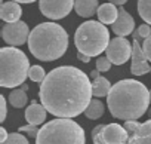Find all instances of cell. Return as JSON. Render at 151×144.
Here are the masks:
<instances>
[{
    "label": "cell",
    "mask_w": 151,
    "mask_h": 144,
    "mask_svg": "<svg viewBox=\"0 0 151 144\" xmlns=\"http://www.w3.org/2000/svg\"><path fill=\"white\" fill-rule=\"evenodd\" d=\"M39 95L47 113L59 119H73L86 111L93 89L91 77L80 68L61 65L47 73Z\"/></svg>",
    "instance_id": "6da1fadb"
},
{
    "label": "cell",
    "mask_w": 151,
    "mask_h": 144,
    "mask_svg": "<svg viewBox=\"0 0 151 144\" xmlns=\"http://www.w3.org/2000/svg\"><path fill=\"white\" fill-rule=\"evenodd\" d=\"M151 103L148 88L133 79H123L113 85L107 104L113 117L119 120H138L144 113H147Z\"/></svg>",
    "instance_id": "7a4b0ae2"
},
{
    "label": "cell",
    "mask_w": 151,
    "mask_h": 144,
    "mask_svg": "<svg viewBox=\"0 0 151 144\" xmlns=\"http://www.w3.org/2000/svg\"><path fill=\"white\" fill-rule=\"evenodd\" d=\"M68 48V34L56 22H42L36 25L28 39V49L40 61H55Z\"/></svg>",
    "instance_id": "3957f363"
},
{
    "label": "cell",
    "mask_w": 151,
    "mask_h": 144,
    "mask_svg": "<svg viewBox=\"0 0 151 144\" xmlns=\"http://www.w3.org/2000/svg\"><path fill=\"white\" fill-rule=\"evenodd\" d=\"M28 56L14 46L0 49V86L17 88L24 85V80L30 73Z\"/></svg>",
    "instance_id": "277c9868"
},
{
    "label": "cell",
    "mask_w": 151,
    "mask_h": 144,
    "mask_svg": "<svg viewBox=\"0 0 151 144\" xmlns=\"http://www.w3.org/2000/svg\"><path fill=\"white\" fill-rule=\"evenodd\" d=\"M36 144H86L85 129L73 119H53L40 128Z\"/></svg>",
    "instance_id": "5b68a950"
},
{
    "label": "cell",
    "mask_w": 151,
    "mask_h": 144,
    "mask_svg": "<svg viewBox=\"0 0 151 144\" xmlns=\"http://www.w3.org/2000/svg\"><path fill=\"white\" fill-rule=\"evenodd\" d=\"M110 31L105 27V24L99 21H86L74 34V45L79 49V52L92 56L101 55L104 51H107L110 45Z\"/></svg>",
    "instance_id": "8992f818"
},
{
    "label": "cell",
    "mask_w": 151,
    "mask_h": 144,
    "mask_svg": "<svg viewBox=\"0 0 151 144\" xmlns=\"http://www.w3.org/2000/svg\"><path fill=\"white\" fill-rule=\"evenodd\" d=\"M132 45L127 39L124 37H114L107 51H105V56L116 65H123L124 62L129 61V58H132Z\"/></svg>",
    "instance_id": "52a82bcc"
},
{
    "label": "cell",
    "mask_w": 151,
    "mask_h": 144,
    "mask_svg": "<svg viewBox=\"0 0 151 144\" xmlns=\"http://www.w3.org/2000/svg\"><path fill=\"white\" fill-rule=\"evenodd\" d=\"M76 0H39L40 12L49 20H62L74 8Z\"/></svg>",
    "instance_id": "ba28073f"
},
{
    "label": "cell",
    "mask_w": 151,
    "mask_h": 144,
    "mask_svg": "<svg viewBox=\"0 0 151 144\" xmlns=\"http://www.w3.org/2000/svg\"><path fill=\"white\" fill-rule=\"evenodd\" d=\"M30 28L27 25V22L24 21H18V22H9L5 24L2 28V37L3 40L11 45V46H21L25 42H28L30 39Z\"/></svg>",
    "instance_id": "9c48e42d"
},
{
    "label": "cell",
    "mask_w": 151,
    "mask_h": 144,
    "mask_svg": "<svg viewBox=\"0 0 151 144\" xmlns=\"http://www.w3.org/2000/svg\"><path fill=\"white\" fill-rule=\"evenodd\" d=\"M132 67H130V71L133 76H142V75H147L151 71V65H150V61L148 58L145 56L144 54V49L139 43L138 39H133V43H132Z\"/></svg>",
    "instance_id": "30bf717a"
},
{
    "label": "cell",
    "mask_w": 151,
    "mask_h": 144,
    "mask_svg": "<svg viewBox=\"0 0 151 144\" xmlns=\"http://www.w3.org/2000/svg\"><path fill=\"white\" fill-rule=\"evenodd\" d=\"M111 28H113V33L117 37H124V36L133 34L135 20H133V17L127 11H124L123 8H119V18L111 25Z\"/></svg>",
    "instance_id": "8fae6325"
},
{
    "label": "cell",
    "mask_w": 151,
    "mask_h": 144,
    "mask_svg": "<svg viewBox=\"0 0 151 144\" xmlns=\"http://www.w3.org/2000/svg\"><path fill=\"white\" fill-rule=\"evenodd\" d=\"M104 140L107 144H127L129 134L124 126H120L119 123H108L104 129Z\"/></svg>",
    "instance_id": "7c38bea8"
},
{
    "label": "cell",
    "mask_w": 151,
    "mask_h": 144,
    "mask_svg": "<svg viewBox=\"0 0 151 144\" xmlns=\"http://www.w3.org/2000/svg\"><path fill=\"white\" fill-rule=\"evenodd\" d=\"M46 113H47V110L43 107V104H39L34 100V101H31V104L25 110V119L30 125L39 126L46 120Z\"/></svg>",
    "instance_id": "4fadbf2b"
},
{
    "label": "cell",
    "mask_w": 151,
    "mask_h": 144,
    "mask_svg": "<svg viewBox=\"0 0 151 144\" xmlns=\"http://www.w3.org/2000/svg\"><path fill=\"white\" fill-rule=\"evenodd\" d=\"M22 15V11H21V6L19 3L14 2H5L2 3V8H0V18H2L6 24L9 22H18L19 18Z\"/></svg>",
    "instance_id": "5bb4252c"
},
{
    "label": "cell",
    "mask_w": 151,
    "mask_h": 144,
    "mask_svg": "<svg viewBox=\"0 0 151 144\" xmlns=\"http://www.w3.org/2000/svg\"><path fill=\"white\" fill-rule=\"evenodd\" d=\"M98 9H99L98 0H76L74 3V11L82 18L93 17L95 14H98Z\"/></svg>",
    "instance_id": "9a60e30c"
},
{
    "label": "cell",
    "mask_w": 151,
    "mask_h": 144,
    "mask_svg": "<svg viewBox=\"0 0 151 144\" xmlns=\"http://www.w3.org/2000/svg\"><path fill=\"white\" fill-rule=\"evenodd\" d=\"M98 20H99V22H102V24H114L116 21H117V18H119V9H117V6L116 5H113V3H104V5H101L99 6V9H98Z\"/></svg>",
    "instance_id": "2e32d148"
},
{
    "label": "cell",
    "mask_w": 151,
    "mask_h": 144,
    "mask_svg": "<svg viewBox=\"0 0 151 144\" xmlns=\"http://www.w3.org/2000/svg\"><path fill=\"white\" fill-rule=\"evenodd\" d=\"M127 144H151V119L141 123L139 129L129 137Z\"/></svg>",
    "instance_id": "e0dca14e"
},
{
    "label": "cell",
    "mask_w": 151,
    "mask_h": 144,
    "mask_svg": "<svg viewBox=\"0 0 151 144\" xmlns=\"http://www.w3.org/2000/svg\"><path fill=\"white\" fill-rule=\"evenodd\" d=\"M111 88H113V86H111L110 80L105 79V77H102V76H99L98 79H95V80L92 82L93 95L98 97V98H101V97H108Z\"/></svg>",
    "instance_id": "ac0fdd59"
},
{
    "label": "cell",
    "mask_w": 151,
    "mask_h": 144,
    "mask_svg": "<svg viewBox=\"0 0 151 144\" xmlns=\"http://www.w3.org/2000/svg\"><path fill=\"white\" fill-rule=\"evenodd\" d=\"M104 111H105L104 103L99 101V100H96V98H93V100L91 101V104L88 106V109H86V111H85V116H86L88 119H99V117H102Z\"/></svg>",
    "instance_id": "d6986e66"
},
{
    "label": "cell",
    "mask_w": 151,
    "mask_h": 144,
    "mask_svg": "<svg viewBox=\"0 0 151 144\" xmlns=\"http://www.w3.org/2000/svg\"><path fill=\"white\" fill-rule=\"evenodd\" d=\"M9 103L15 109H24L28 103V97L22 89H14L9 94Z\"/></svg>",
    "instance_id": "ffe728a7"
},
{
    "label": "cell",
    "mask_w": 151,
    "mask_h": 144,
    "mask_svg": "<svg viewBox=\"0 0 151 144\" xmlns=\"http://www.w3.org/2000/svg\"><path fill=\"white\" fill-rule=\"evenodd\" d=\"M138 14L145 24L151 25V0H138Z\"/></svg>",
    "instance_id": "44dd1931"
},
{
    "label": "cell",
    "mask_w": 151,
    "mask_h": 144,
    "mask_svg": "<svg viewBox=\"0 0 151 144\" xmlns=\"http://www.w3.org/2000/svg\"><path fill=\"white\" fill-rule=\"evenodd\" d=\"M46 73L42 65H31L30 68V73H28V77L34 82V83H42L45 79H46Z\"/></svg>",
    "instance_id": "7402d4cb"
},
{
    "label": "cell",
    "mask_w": 151,
    "mask_h": 144,
    "mask_svg": "<svg viewBox=\"0 0 151 144\" xmlns=\"http://www.w3.org/2000/svg\"><path fill=\"white\" fill-rule=\"evenodd\" d=\"M0 144H30V141L21 132H11L8 140L3 141V143H0Z\"/></svg>",
    "instance_id": "603a6c76"
},
{
    "label": "cell",
    "mask_w": 151,
    "mask_h": 144,
    "mask_svg": "<svg viewBox=\"0 0 151 144\" xmlns=\"http://www.w3.org/2000/svg\"><path fill=\"white\" fill-rule=\"evenodd\" d=\"M104 129H105V125H96L92 129L91 135H92L93 144H107L105 140H104Z\"/></svg>",
    "instance_id": "cb8c5ba5"
},
{
    "label": "cell",
    "mask_w": 151,
    "mask_h": 144,
    "mask_svg": "<svg viewBox=\"0 0 151 144\" xmlns=\"http://www.w3.org/2000/svg\"><path fill=\"white\" fill-rule=\"evenodd\" d=\"M151 36V27L148 25V24H142V25H139L138 27V30L133 33V39H147V37H150Z\"/></svg>",
    "instance_id": "d4e9b609"
},
{
    "label": "cell",
    "mask_w": 151,
    "mask_h": 144,
    "mask_svg": "<svg viewBox=\"0 0 151 144\" xmlns=\"http://www.w3.org/2000/svg\"><path fill=\"white\" fill-rule=\"evenodd\" d=\"M18 131L27 134L30 138H37V135H39V132H40V128H37L36 125H30V123H28V125H22V126H19Z\"/></svg>",
    "instance_id": "484cf974"
},
{
    "label": "cell",
    "mask_w": 151,
    "mask_h": 144,
    "mask_svg": "<svg viewBox=\"0 0 151 144\" xmlns=\"http://www.w3.org/2000/svg\"><path fill=\"white\" fill-rule=\"evenodd\" d=\"M111 61L107 58V56H99L96 59V70L98 71H108L111 68Z\"/></svg>",
    "instance_id": "4316f807"
},
{
    "label": "cell",
    "mask_w": 151,
    "mask_h": 144,
    "mask_svg": "<svg viewBox=\"0 0 151 144\" xmlns=\"http://www.w3.org/2000/svg\"><path fill=\"white\" fill-rule=\"evenodd\" d=\"M124 129L127 131V134H129V137H132L138 129H139V126H141V123H138L136 120H127V122H124Z\"/></svg>",
    "instance_id": "83f0119b"
},
{
    "label": "cell",
    "mask_w": 151,
    "mask_h": 144,
    "mask_svg": "<svg viewBox=\"0 0 151 144\" xmlns=\"http://www.w3.org/2000/svg\"><path fill=\"white\" fill-rule=\"evenodd\" d=\"M0 110H2V114H0V122L6 120V114H8V107H6V98L3 95H0Z\"/></svg>",
    "instance_id": "f1b7e54d"
},
{
    "label": "cell",
    "mask_w": 151,
    "mask_h": 144,
    "mask_svg": "<svg viewBox=\"0 0 151 144\" xmlns=\"http://www.w3.org/2000/svg\"><path fill=\"white\" fill-rule=\"evenodd\" d=\"M142 49H144V54H145V56L148 58V61L151 62V36L147 37V39L144 40V43H142Z\"/></svg>",
    "instance_id": "f546056e"
},
{
    "label": "cell",
    "mask_w": 151,
    "mask_h": 144,
    "mask_svg": "<svg viewBox=\"0 0 151 144\" xmlns=\"http://www.w3.org/2000/svg\"><path fill=\"white\" fill-rule=\"evenodd\" d=\"M77 58L82 61V62H85V64H88V62H91V56L89 55H86V54H82V52H77Z\"/></svg>",
    "instance_id": "4dcf8cb0"
},
{
    "label": "cell",
    "mask_w": 151,
    "mask_h": 144,
    "mask_svg": "<svg viewBox=\"0 0 151 144\" xmlns=\"http://www.w3.org/2000/svg\"><path fill=\"white\" fill-rule=\"evenodd\" d=\"M0 134H2V140H0V141H6L8 140V137H9V134H8V131L5 129V128H0Z\"/></svg>",
    "instance_id": "1f68e13d"
},
{
    "label": "cell",
    "mask_w": 151,
    "mask_h": 144,
    "mask_svg": "<svg viewBox=\"0 0 151 144\" xmlns=\"http://www.w3.org/2000/svg\"><path fill=\"white\" fill-rule=\"evenodd\" d=\"M110 3H113V5H116V6H123L127 0H108Z\"/></svg>",
    "instance_id": "d6a6232c"
},
{
    "label": "cell",
    "mask_w": 151,
    "mask_h": 144,
    "mask_svg": "<svg viewBox=\"0 0 151 144\" xmlns=\"http://www.w3.org/2000/svg\"><path fill=\"white\" fill-rule=\"evenodd\" d=\"M99 73H101V71H98V70H92V71H91V75H89V77H91L92 80H95V79L99 77Z\"/></svg>",
    "instance_id": "836d02e7"
},
{
    "label": "cell",
    "mask_w": 151,
    "mask_h": 144,
    "mask_svg": "<svg viewBox=\"0 0 151 144\" xmlns=\"http://www.w3.org/2000/svg\"><path fill=\"white\" fill-rule=\"evenodd\" d=\"M14 2H17V3H33L36 0H14Z\"/></svg>",
    "instance_id": "e575fe53"
},
{
    "label": "cell",
    "mask_w": 151,
    "mask_h": 144,
    "mask_svg": "<svg viewBox=\"0 0 151 144\" xmlns=\"http://www.w3.org/2000/svg\"><path fill=\"white\" fill-rule=\"evenodd\" d=\"M28 88H30V86H28L27 83H24V85H21V89H22L24 92H25V91H28Z\"/></svg>",
    "instance_id": "d590c367"
},
{
    "label": "cell",
    "mask_w": 151,
    "mask_h": 144,
    "mask_svg": "<svg viewBox=\"0 0 151 144\" xmlns=\"http://www.w3.org/2000/svg\"><path fill=\"white\" fill-rule=\"evenodd\" d=\"M150 98H151V91H150Z\"/></svg>",
    "instance_id": "8d00e7d4"
}]
</instances>
